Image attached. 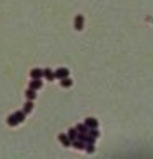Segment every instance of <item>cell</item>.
I'll return each mask as SVG.
<instances>
[{"mask_svg": "<svg viewBox=\"0 0 153 159\" xmlns=\"http://www.w3.org/2000/svg\"><path fill=\"white\" fill-rule=\"evenodd\" d=\"M83 25H85V18H83V15H77L75 17V22H73V26H75V30H83Z\"/></svg>", "mask_w": 153, "mask_h": 159, "instance_id": "1", "label": "cell"}, {"mask_svg": "<svg viewBox=\"0 0 153 159\" xmlns=\"http://www.w3.org/2000/svg\"><path fill=\"white\" fill-rule=\"evenodd\" d=\"M32 109H33V101H28V99H27V103L23 105V109H22V111L25 113V114H28V113H32Z\"/></svg>", "mask_w": 153, "mask_h": 159, "instance_id": "10", "label": "cell"}, {"mask_svg": "<svg viewBox=\"0 0 153 159\" xmlns=\"http://www.w3.org/2000/svg\"><path fill=\"white\" fill-rule=\"evenodd\" d=\"M7 123H8V126H17V124H20L19 121H17V118H15V114H10V116L7 118Z\"/></svg>", "mask_w": 153, "mask_h": 159, "instance_id": "15", "label": "cell"}, {"mask_svg": "<svg viewBox=\"0 0 153 159\" xmlns=\"http://www.w3.org/2000/svg\"><path fill=\"white\" fill-rule=\"evenodd\" d=\"M53 75H55V78H57V80L67 78V76H68V70H67V68H58V70L53 73Z\"/></svg>", "mask_w": 153, "mask_h": 159, "instance_id": "3", "label": "cell"}, {"mask_svg": "<svg viewBox=\"0 0 153 159\" xmlns=\"http://www.w3.org/2000/svg\"><path fill=\"white\" fill-rule=\"evenodd\" d=\"M30 76H32V80H42V78H43V70H40V68H33L32 71H30Z\"/></svg>", "mask_w": 153, "mask_h": 159, "instance_id": "2", "label": "cell"}, {"mask_svg": "<svg viewBox=\"0 0 153 159\" xmlns=\"http://www.w3.org/2000/svg\"><path fill=\"white\" fill-rule=\"evenodd\" d=\"M58 141H60V143H62L63 146H65V147L72 146V141H70V138H68L67 134H60V136H58Z\"/></svg>", "mask_w": 153, "mask_h": 159, "instance_id": "5", "label": "cell"}, {"mask_svg": "<svg viewBox=\"0 0 153 159\" xmlns=\"http://www.w3.org/2000/svg\"><path fill=\"white\" fill-rule=\"evenodd\" d=\"M77 131H78V134H86L88 132V128H86V124L83 123V124H77V128H75Z\"/></svg>", "mask_w": 153, "mask_h": 159, "instance_id": "14", "label": "cell"}, {"mask_svg": "<svg viewBox=\"0 0 153 159\" xmlns=\"http://www.w3.org/2000/svg\"><path fill=\"white\" fill-rule=\"evenodd\" d=\"M43 78L48 80V81H53V80H55V75H53V71L50 68H45V70H43Z\"/></svg>", "mask_w": 153, "mask_h": 159, "instance_id": "7", "label": "cell"}, {"mask_svg": "<svg viewBox=\"0 0 153 159\" xmlns=\"http://www.w3.org/2000/svg\"><path fill=\"white\" fill-rule=\"evenodd\" d=\"M85 151L88 152V154L95 152V144H85Z\"/></svg>", "mask_w": 153, "mask_h": 159, "instance_id": "17", "label": "cell"}, {"mask_svg": "<svg viewBox=\"0 0 153 159\" xmlns=\"http://www.w3.org/2000/svg\"><path fill=\"white\" fill-rule=\"evenodd\" d=\"M85 124H86V128L90 129V128H98V121L95 118H86L85 119Z\"/></svg>", "mask_w": 153, "mask_h": 159, "instance_id": "6", "label": "cell"}, {"mask_svg": "<svg viewBox=\"0 0 153 159\" xmlns=\"http://www.w3.org/2000/svg\"><path fill=\"white\" fill-rule=\"evenodd\" d=\"M60 85L63 86V88H70V86L73 85V81L68 78V76H67V78H62V80H60Z\"/></svg>", "mask_w": 153, "mask_h": 159, "instance_id": "12", "label": "cell"}, {"mask_svg": "<svg viewBox=\"0 0 153 159\" xmlns=\"http://www.w3.org/2000/svg\"><path fill=\"white\" fill-rule=\"evenodd\" d=\"M72 146L75 147V149H85V143H83V141H80V139L72 141Z\"/></svg>", "mask_w": 153, "mask_h": 159, "instance_id": "11", "label": "cell"}, {"mask_svg": "<svg viewBox=\"0 0 153 159\" xmlns=\"http://www.w3.org/2000/svg\"><path fill=\"white\" fill-rule=\"evenodd\" d=\"M13 114H15V118H17V121H19V123H23V121H25V113L23 111H17V113H13Z\"/></svg>", "mask_w": 153, "mask_h": 159, "instance_id": "16", "label": "cell"}, {"mask_svg": "<svg viewBox=\"0 0 153 159\" xmlns=\"http://www.w3.org/2000/svg\"><path fill=\"white\" fill-rule=\"evenodd\" d=\"M25 98L28 99V101H33V99L37 98V91H35V90H30V88H28V90L25 91Z\"/></svg>", "mask_w": 153, "mask_h": 159, "instance_id": "9", "label": "cell"}, {"mask_svg": "<svg viewBox=\"0 0 153 159\" xmlns=\"http://www.w3.org/2000/svg\"><path fill=\"white\" fill-rule=\"evenodd\" d=\"M67 136L70 138V141H75V139L78 138V131H77L75 128H70V129L67 131Z\"/></svg>", "mask_w": 153, "mask_h": 159, "instance_id": "8", "label": "cell"}, {"mask_svg": "<svg viewBox=\"0 0 153 159\" xmlns=\"http://www.w3.org/2000/svg\"><path fill=\"white\" fill-rule=\"evenodd\" d=\"M86 134H88V136H92V138H95V139H97V138H98V136H100V131H98V128H90Z\"/></svg>", "mask_w": 153, "mask_h": 159, "instance_id": "13", "label": "cell"}, {"mask_svg": "<svg viewBox=\"0 0 153 159\" xmlns=\"http://www.w3.org/2000/svg\"><path fill=\"white\" fill-rule=\"evenodd\" d=\"M30 90H35V91H38L40 88H42V80H32L30 81V85H28Z\"/></svg>", "mask_w": 153, "mask_h": 159, "instance_id": "4", "label": "cell"}]
</instances>
